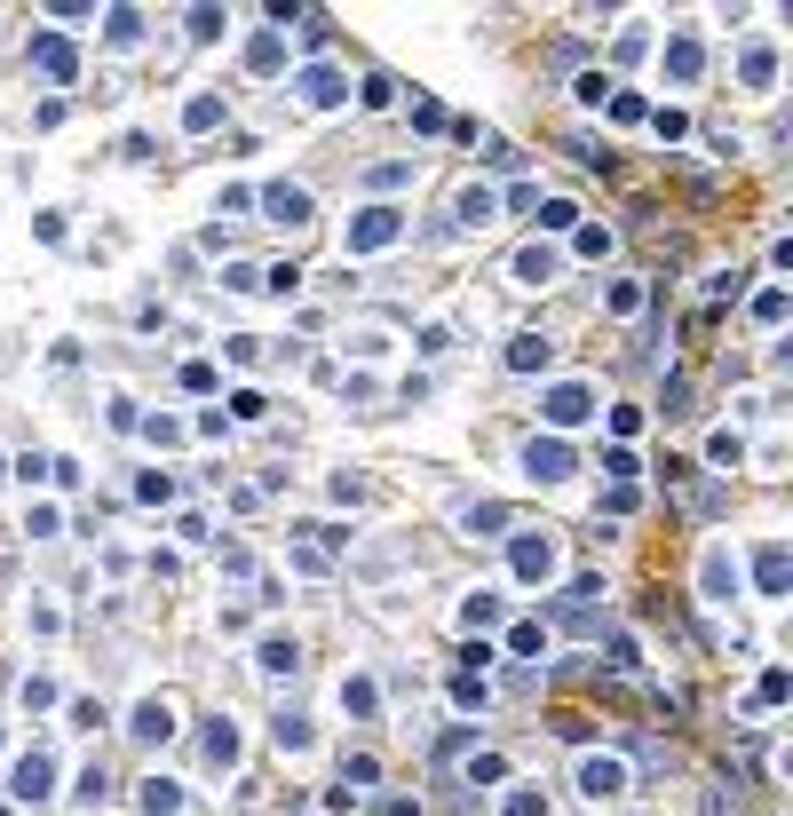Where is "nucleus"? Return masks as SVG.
Here are the masks:
<instances>
[{
	"label": "nucleus",
	"mask_w": 793,
	"mask_h": 816,
	"mask_svg": "<svg viewBox=\"0 0 793 816\" xmlns=\"http://www.w3.org/2000/svg\"><path fill=\"white\" fill-rule=\"evenodd\" d=\"M270 214H278V222H310V199H302V191H270Z\"/></svg>",
	"instance_id": "7ed1b4c3"
},
{
	"label": "nucleus",
	"mask_w": 793,
	"mask_h": 816,
	"mask_svg": "<svg viewBox=\"0 0 793 816\" xmlns=\"http://www.w3.org/2000/svg\"><path fill=\"white\" fill-rule=\"evenodd\" d=\"M579 785H587L595 801H611V793L627 785V769H619V761H587V769H579Z\"/></svg>",
	"instance_id": "f257e3e1"
},
{
	"label": "nucleus",
	"mask_w": 793,
	"mask_h": 816,
	"mask_svg": "<svg viewBox=\"0 0 793 816\" xmlns=\"http://www.w3.org/2000/svg\"><path fill=\"white\" fill-rule=\"evenodd\" d=\"M167 729H175V706H167V698H151V706L135 714V737H143V745H151V737H167Z\"/></svg>",
	"instance_id": "f03ea898"
},
{
	"label": "nucleus",
	"mask_w": 793,
	"mask_h": 816,
	"mask_svg": "<svg viewBox=\"0 0 793 816\" xmlns=\"http://www.w3.org/2000/svg\"><path fill=\"white\" fill-rule=\"evenodd\" d=\"M532 476H564V452L556 444H532Z\"/></svg>",
	"instance_id": "20e7f679"
}]
</instances>
